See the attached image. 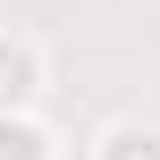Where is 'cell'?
<instances>
[{"mask_svg": "<svg viewBox=\"0 0 160 160\" xmlns=\"http://www.w3.org/2000/svg\"><path fill=\"white\" fill-rule=\"evenodd\" d=\"M17 93H25V59H17V51H0V101H17Z\"/></svg>", "mask_w": 160, "mask_h": 160, "instance_id": "1", "label": "cell"}, {"mask_svg": "<svg viewBox=\"0 0 160 160\" xmlns=\"http://www.w3.org/2000/svg\"><path fill=\"white\" fill-rule=\"evenodd\" d=\"M0 160H42V143H34V135H17V127H0Z\"/></svg>", "mask_w": 160, "mask_h": 160, "instance_id": "2", "label": "cell"}]
</instances>
